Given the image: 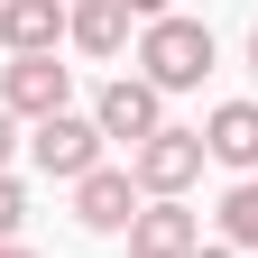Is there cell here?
I'll use <instances>...</instances> for the list:
<instances>
[{"label":"cell","instance_id":"4","mask_svg":"<svg viewBox=\"0 0 258 258\" xmlns=\"http://www.w3.org/2000/svg\"><path fill=\"white\" fill-rule=\"evenodd\" d=\"M28 157H37L46 175H64V184H83L92 166H102V129H92L83 111H55V120H37V129H28Z\"/></svg>","mask_w":258,"mask_h":258},{"label":"cell","instance_id":"15","mask_svg":"<svg viewBox=\"0 0 258 258\" xmlns=\"http://www.w3.org/2000/svg\"><path fill=\"white\" fill-rule=\"evenodd\" d=\"M0 258H37V249H19V240H0Z\"/></svg>","mask_w":258,"mask_h":258},{"label":"cell","instance_id":"3","mask_svg":"<svg viewBox=\"0 0 258 258\" xmlns=\"http://www.w3.org/2000/svg\"><path fill=\"white\" fill-rule=\"evenodd\" d=\"M64 102H74V64H55V55H10V74H0V111L10 120H55Z\"/></svg>","mask_w":258,"mask_h":258},{"label":"cell","instance_id":"18","mask_svg":"<svg viewBox=\"0 0 258 258\" xmlns=\"http://www.w3.org/2000/svg\"><path fill=\"white\" fill-rule=\"evenodd\" d=\"M64 10H74V0H64Z\"/></svg>","mask_w":258,"mask_h":258},{"label":"cell","instance_id":"12","mask_svg":"<svg viewBox=\"0 0 258 258\" xmlns=\"http://www.w3.org/2000/svg\"><path fill=\"white\" fill-rule=\"evenodd\" d=\"M19 221H28V184L0 175V240H19Z\"/></svg>","mask_w":258,"mask_h":258},{"label":"cell","instance_id":"13","mask_svg":"<svg viewBox=\"0 0 258 258\" xmlns=\"http://www.w3.org/2000/svg\"><path fill=\"white\" fill-rule=\"evenodd\" d=\"M129 19H175V0H120Z\"/></svg>","mask_w":258,"mask_h":258},{"label":"cell","instance_id":"16","mask_svg":"<svg viewBox=\"0 0 258 258\" xmlns=\"http://www.w3.org/2000/svg\"><path fill=\"white\" fill-rule=\"evenodd\" d=\"M194 258H240V249H194Z\"/></svg>","mask_w":258,"mask_h":258},{"label":"cell","instance_id":"9","mask_svg":"<svg viewBox=\"0 0 258 258\" xmlns=\"http://www.w3.org/2000/svg\"><path fill=\"white\" fill-rule=\"evenodd\" d=\"M64 37V0H0V46L10 55H55Z\"/></svg>","mask_w":258,"mask_h":258},{"label":"cell","instance_id":"10","mask_svg":"<svg viewBox=\"0 0 258 258\" xmlns=\"http://www.w3.org/2000/svg\"><path fill=\"white\" fill-rule=\"evenodd\" d=\"M64 37H74L83 55H120L129 46V10L120 0H74V10H64Z\"/></svg>","mask_w":258,"mask_h":258},{"label":"cell","instance_id":"11","mask_svg":"<svg viewBox=\"0 0 258 258\" xmlns=\"http://www.w3.org/2000/svg\"><path fill=\"white\" fill-rule=\"evenodd\" d=\"M221 249H258V175L221 194Z\"/></svg>","mask_w":258,"mask_h":258},{"label":"cell","instance_id":"14","mask_svg":"<svg viewBox=\"0 0 258 258\" xmlns=\"http://www.w3.org/2000/svg\"><path fill=\"white\" fill-rule=\"evenodd\" d=\"M10 148H19V120L0 111V175H10Z\"/></svg>","mask_w":258,"mask_h":258},{"label":"cell","instance_id":"1","mask_svg":"<svg viewBox=\"0 0 258 258\" xmlns=\"http://www.w3.org/2000/svg\"><path fill=\"white\" fill-rule=\"evenodd\" d=\"M203 74H212V28H203V19H148V28H139V83L194 92Z\"/></svg>","mask_w":258,"mask_h":258},{"label":"cell","instance_id":"5","mask_svg":"<svg viewBox=\"0 0 258 258\" xmlns=\"http://www.w3.org/2000/svg\"><path fill=\"white\" fill-rule=\"evenodd\" d=\"M92 129L139 148V139H157V129H166V92L139 83V74H120V83H102V102H92Z\"/></svg>","mask_w":258,"mask_h":258},{"label":"cell","instance_id":"6","mask_svg":"<svg viewBox=\"0 0 258 258\" xmlns=\"http://www.w3.org/2000/svg\"><path fill=\"white\" fill-rule=\"evenodd\" d=\"M139 203H148V194H139L129 166H92V175L74 184V221H83V231H129Z\"/></svg>","mask_w":258,"mask_h":258},{"label":"cell","instance_id":"8","mask_svg":"<svg viewBox=\"0 0 258 258\" xmlns=\"http://www.w3.org/2000/svg\"><path fill=\"white\" fill-rule=\"evenodd\" d=\"M203 157L231 166V175H258V102H221L203 120Z\"/></svg>","mask_w":258,"mask_h":258},{"label":"cell","instance_id":"2","mask_svg":"<svg viewBox=\"0 0 258 258\" xmlns=\"http://www.w3.org/2000/svg\"><path fill=\"white\" fill-rule=\"evenodd\" d=\"M129 175H139V194L148 203H184V184L203 175V129H157V139H139L129 148Z\"/></svg>","mask_w":258,"mask_h":258},{"label":"cell","instance_id":"17","mask_svg":"<svg viewBox=\"0 0 258 258\" xmlns=\"http://www.w3.org/2000/svg\"><path fill=\"white\" fill-rule=\"evenodd\" d=\"M249 64H258V28H249Z\"/></svg>","mask_w":258,"mask_h":258},{"label":"cell","instance_id":"7","mask_svg":"<svg viewBox=\"0 0 258 258\" xmlns=\"http://www.w3.org/2000/svg\"><path fill=\"white\" fill-rule=\"evenodd\" d=\"M203 249V221H194L184 203H139V221H129V258H194Z\"/></svg>","mask_w":258,"mask_h":258}]
</instances>
